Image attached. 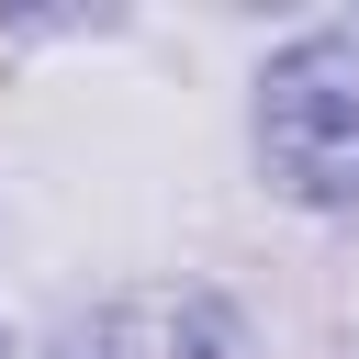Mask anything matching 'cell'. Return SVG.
<instances>
[{"label": "cell", "mask_w": 359, "mask_h": 359, "mask_svg": "<svg viewBox=\"0 0 359 359\" xmlns=\"http://www.w3.org/2000/svg\"><path fill=\"white\" fill-rule=\"evenodd\" d=\"M258 146L292 202H359V34H303L258 79Z\"/></svg>", "instance_id": "cell-1"}]
</instances>
